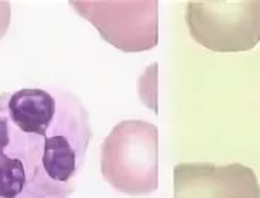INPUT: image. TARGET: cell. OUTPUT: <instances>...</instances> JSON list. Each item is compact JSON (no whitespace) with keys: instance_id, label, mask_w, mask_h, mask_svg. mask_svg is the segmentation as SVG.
Here are the masks:
<instances>
[{"instance_id":"6da1fadb","label":"cell","mask_w":260,"mask_h":198,"mask_svg":"<svg viewBox=\"0 0 260 198\" xmlns=\"http://www.w3.org/2000/svg\"><path fill=\"white\" fill-rule=\"evenodd\" d=\"M91 138L88 111L74 93H0V198H68Z\"/></svg>"},{"instance_id":"7a4b0ae2","label":"cell","mask_w":260,"mask_h":198,"mask_svg":"<svg viewBox=\"0 0 260 198\" xmlns=\"http://www.w3.org/2000/svg\"><path fill=\"white\" fill-rule=\"evenodd\" d=\"M102 174L127 194L157 188V129L147 122H122L102 145Z\"/></svg>"},{"instance_id":"3957f363","label":"cell","mask_w":260,"mask_h":198,"mask_svg":"<svg viewBox=\"0 0 260 198\" xmlns=\"http://www.w3.org/2000/svg\"><path fill=\"white\" fill-rule=\"evenodd\" d=\"M187 23L212 51H246L260 41V2H191Z\"/></svg>"},{"instance_id":"277c9868","label":"cell","mask_w":260,"mask_h":198,"mask_svg":"<svg viewBox=\"0 0 260 198\" xmlns=\"http://www.w3.org/2000/svg\"><path fill=\"white\" fill-rule=\"evenodd\" d=\"M176 198H260V185L253 170L239 163L180 164Z\"/></svg>"},{"instance_id":"5b68a950","label":"cell","mask_w":260,"mask_h":198,"mask_svg":"<svg viewBox=\"0 0 260 198\" xmlns=\"http://www.w3.org/2000/svg\"><path fill=\"white\" fill-rule=\"evenodd\" d=\"M10 23V5L9 2H0V39L5 36Z\"/></svg>"}]
</instances>
